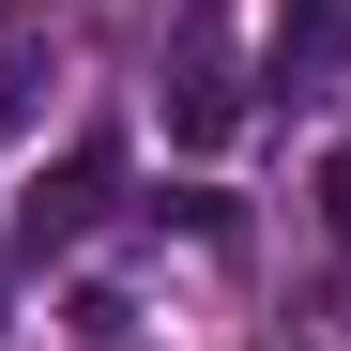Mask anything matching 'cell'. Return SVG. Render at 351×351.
<instances>
[{"mask_svg": "<svg viewBox=\"0 0 351 351\" xmlns=\"http://www.w3.org/2000/svg\"><path fill=\"white\" fill-rule=\"evenodd\" d=\"M153 92H168V138H184V153H214L229 123H245V62H229V16H214V0H184V16H168Z\"/></svg>", "mask_w": 351, "mask_h": 351, "instance_id": "obj_1", "label": "cell"}, {"mask_svg": "<svg viewBox=\"0 0 351 351\" xmlns=\"http://www.w3.org/2000/svg\"><path fill=\"white\" fill-rule=\"evenodd\" d=\"M107 214H123V138H77L62 168H31V199H16V245H31V260H62V245H92Z\"/></svg>", "mask_w": 351, "mask_h": 351, "instance_id": "obj_2", "label": "cell"}, {"mask_svg": "<svg viewBox=\"0 0 351 351\" xmlns=\"http://www.w3.org/2000/svg\"><path fill=\"white\" fill-rule=\"evenodd\" d=\"M351 62V0H275V92H321Z\"/></svg>", "mask_w": 351, "mask_h": 351, "instance_id": "obj_3", "label": "cell"}, {"mask_svg": "<svg viewBox=\"0 0 351 351\" xmlns=\"http://www.w3.org/2000/svg\"><path fill=\"white\" fill-rule=\"evenodd\" d=\"M321 229H336V260H351V153H321Z\"/></svg>", "mask_w": 351, "mask_h": 351, "instance_id": "obj_4", "label": "cell"}]
</instances>
